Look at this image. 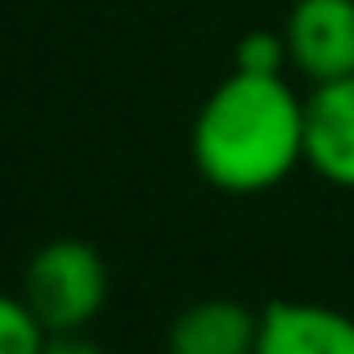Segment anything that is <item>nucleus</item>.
Here are the masks:
<instances>
[{"label": "nucleus", "instance_id": "nucleus-1", "mask_svg": "<svg viewBox=\"0 0 354 354\" xmlns=\"http://www.w3.org/2000/svg\"><path fill=\"white\" fill-rule=\"evenodd\" d=\"M193 162L220 193H265L305 162V99L283 77L234 72L193 121Z\"/></svg>", "mask_w": 354, "mask_h": 354}, {"label": "nucleus", "instance_id": "nucleus-2", "mask_svg": "<svg viewBox=\"0 0 354 354\" xmlns=\"http://www.w3.org/2000/svg\"><path fill=\"white\" fill-rule=\"evenodd\" d=\"M23 301L45 332H86L108 301V265L90 242L59 238L32 256L23 278Z\"/></svg>", "mask_w": 354, "mask_h": 354}, {"label": "nucleus", "instance_id": "nucleus-3", "mask_svg": "<svg viewBox=\"0 0 354 354\" xmlns=\"http://www.w3.org/2000/svg\"><path fill=\"white\" fill-rule=\"evenodd\" d=\"M283 36L314 86L354 77V0H296Z\"/></svg>", "mask_w": 354, "mask_h": 354}, {"label": "nucleus", "instance_id": "nucleus-4", "mask_svg": "<svg viewBox=\"0 0 354 354\" xmlns=\"http://www.w3.org/2000/svg\"><path fill=\"white\" fill-rule=\"evenodd\" d=\"M305 162L337 189H354V77L323 81L305 99Z\"/></svg>", "mask_w": 354, "mask_h": 354}, {"label": "nucleus", "instance_id": "nucleus-5", "mask_svg": "<svg viewBox=\"0 0 354 354\" xmlns=\"http://www.w3.org/2000/svg\"><path fill=\"white\" fill-rule=\"evenodd\" d=\"M256 354H354V319L314 301H274L260 314Z\"/></svg>", "mask_w": 354, "mask_h": 354}, {"label": "nucleus", "instance_id": "nucleus-6", "mask_svg": "<svg viewBox=\"0 0 354 354\" xmlns=\"http://www.w3.org/2000/svg\"><path fill=\"white\" fill-rule=\"evenodd\" d=\"M260 314L238 301H198L171 323L166 354H256Z\"/></svg>", "mask_w": 354, "mask_h": 354}, {"label": "nucleus", "instance_id": "nucleus-7", "mask_svg": "<svg viewBox=\"0 0 354 354\" xmlns=\"http://www.w3.org/2000/svg\"><path fill=\"white\" fill-rule=\"evenodd\" d=\"M45 341L50 332L32 314V305L0 292V354H45Z\"/></svg>", "mask_w": 354, "mask_h": 354}, {"label": "nucleus", "instance_id": "nucleus-8", "mask_svg": "<svg viewBox=\"0 0 354 354\" xmlns=\"http://www.w3.org/2000/svg\"><path fill=\"white\" fill-rule=\"evenodd\" d=\"M287 59V36L278 32H247L238 41V54H234V72H256V77H283Z\"/></svg>", "mask_w": 354, "mask_h": 354}, {"label": "nucleus", "instance_id": "nucleus-9", "mask_svg": "<svg viewBox=\"0 0 354 354\" xmlns=\"http://www.w3.org/2000/svg\"><path fill=\"white\" fill-rule=\"evenodd\" d=\"M45 354H104V346H99V341H90L86 332H50Z\"/></svg>", "mask_w": 354, "mask_h": 354}]
</instances>
